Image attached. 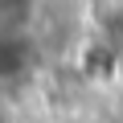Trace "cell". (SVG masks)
Segmentation results:
<instances>
[{
    "label": "cell",
    "mask_w": 123,
    "mask_h": 123,
    "mask_svg": "<svg viewBox=\"0 0 123 123\" xmlns=\"http://www.w3.org/2000/svg\"><path fill=\"white\" fill-rule=\"evenodd\" d=\"M25 62H29V45H25V37H17V33H0V78L21 74Z\"/></svg>",
    "instance_id": "obj_1"
},
{
    "label": "cell",
    "mask_w": 123,
    "mask_h": 123,
    "mask_svg": "<svg viewBox=\"0 0 123 123\" xmlns=\"http://www.w3.org/2000/svg\"><path fill=\"white\" fill-rule=\"evenodd\" d=\"M33 8H37V0H0V33H17L33 21Z\"/></svg>",
    "instance_id": "obj_2"
}]
</instances>
